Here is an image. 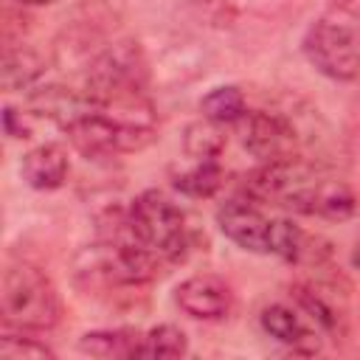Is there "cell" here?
I'll return each instance as SVG.
<instances>
[{"mask_svg":"<svg viewBox=\"0 0 360 360\" xmlns=\"http://www.w3.org/2000/svg\"><path fill=\"white\" fill-rule=\"evenodd\" d=\"M0 307L6 326L20 332H45L53 329L62 318V301L53 281L37 264L17 262L3 273Z\"/></svg>","mask_w":360,"mask_h":360,"instance_id":"1","label":"cell"},{"mask_svg":"<svg viewBox=\"0 0 360 360\" xmlns=\"http://www.w3.org/2000/svg\"><path fill=\"white\" fill-rule=\"evenodd\" d=\"M127 219L132 236L152 253H158L163 262H177L191 248L186 214L158 188L141 191L127 208Z\"/></svg>","mask_w":360,"mask_h":360,"instance_id":"2","label":"cell"},{"mask_svg":"<svg viewBox=\"0 0 360 360\" xmlns=\"http://www.w3.org/2000/svg\"><path fill=\"white\" fill-rule=\"evenodd\" d=\"M146 82H149V62L141 42L118 39L90 59L84 90L93 96L96 107H101L112 98L146 93Z\"/></svg>","mask_w":360,"mask_h":360,"instance_id":"3","label":"cell"},{"mask_svg":"<svg viewBox=\"0 0 360 360\" xmlns=\"http://www.w3.org/2000/svg\"><path fill=\"white\" fill-rule=\"evenodd\" d=\"M307 62L332 82H352L360 76V25L321 17L301 39Z\"/></svg>","mask_w":360,"mask_h":360,"instance_id":"4","label":"cell"},{"mask_svg":"<svg viewBox=\"0 0 360 360\" xmlns=\"http://www.w3.org/2000/svg\"><path fill=\"white\" fill-rule=\"evenodd\" d=\"M65 132H68L73 149L82 152L84 158H93V160L124 155V152H141L155 138V129L124 124L98 107L84 112L82 118H76Z\"/></svg>","mask_w":360,"mask_h":360,"instance_id":"5","label":"cell"},{"mask_svg":"<svg viewBox=\"0 0 360 360\" xmlns=\"http://www.w3.org/2000/svg\"><path fill=\"white\" fill-rule=\"evenodd\" d=\"M242 146L259 163H276L287 158H298V129L284 112L273 110H248L239 121Z\"/></svg>","mask_w":360,"mask_h":360,"instance_id":"6","label":"cell"},{"mask_svg":"<svg viewBox=\"0 0 360 360\" xmlns=\"http://www.w3.org/2000/svg\"><path fill=\"white\" fill-rule=\"evenodd\" d=\"M217 225L219 231L250 253H267L270 239V217L262 214L259 202L248 197H233L217 208Z\"/></svg>","mask_w":360,"mask_h":360,"instance_id":"7","label":"cell"},{"mask_svg":"<svg viewBox=\"0 0 360 360\" xmlns=\"http://www.w3.org/2000/svg\"><path fill=\"white\" fill-rule=\"evenodd\" d=\"M174 304L197 321H219L233 307V292L225 278L214 273H197L177 284Z\"/></svg>","mask_w":360,"mask_h":360,"instance_id":"8","label":"cell"},{"mask_svg":"<svg viewBox=\"0 0 360 360\" xmlns=\"http://www.w3.org/2000/svg\"><path fill=\"white\" fill-rule=\"evenodd\" d=\"M70 172V160L65 146L59 143H39L34 149H28L20 160V174L22 180L37 188V191H53L68 180Z\"/></svg>","mask_w":360,"mask_h":360,"instance_id":"9","label":"cell"},{"mask_svg":"<svg viewBox=\"0 0 360 360\" xmlns=\"http://www.w3.org/2000/svg\"><path fill=\"white\" fill-rule=\"evenodd\" d=\"M259 321H262V329L270 338H276L278 343L290 346L292 352H298V354H315L318 352L315 332L301 321V315L292 307H287V304H270V307L262 309Z\"/></svg>","mask_w":360,"mask_h":360,"instance_id":"10","label":"cell"},{"mask_svg":"<svg viewBox=\"0 0 360 360\" xmlns=\"http://www.w3.org/2000/svg\"><path fill=\"white\" fill-rule=\"evenodd\" d=\"M141 343H143V332L121 326V329H96V332H84L79 338V349L84 354L93 357H138L141 354Z\"/></svg>","mask_w":360,"mask_h":360,"instance_id":"11","label":"cell"},{"mask_svg":"<svg viewBox=\"0 0 360 360\" xmlns=\"http://www.w3.org/2000/svg\"><path fill=\"white\" fill-rule=\"evenodd\" d=\"M45 73V62L34 48L8 45L3 53V90H25Z\"/></svg>","mask_w":360,"mask_h":360,"instance_id":"12","label":"cell"},{"mask_svg":"<svg viewBox=\"0 0 360 360\" xmlns=\"http://www.w3.org/2000/svg\"><path fill=\"white\" fill-rule=\"evenodd\" d=\"M200 112L202 118L208 121H217V124H239L242 115L248 112V104H245V93L236 87V84H219V87H211L202 98H200Z\"/></svg>","mask_w":360,"mask_h":360,"instance_id":"13","label":"cell"},{"mask_svg":"<svg viewBox=\"0 0 360 360\" xmlns=\"http://www.w3.org/2000/svg\"><path fill=\"white\" fill-rule=\"evenodd\" d=\"M174 188L186 197H194V200H205V197H214L222 186V169L217 160H194L191 169H183L174 174Z\"/></svg>","mask_w":360,"mask_h":360,"instance_id":"14","label":"cell"},{"mask_svg":"<svg viewBox=\"0 0 360 360\" xmlns=\"http://www.w3.org/2000/svg\"><path fill=\"white\" fill-rule=\"evenodd\" d=\"M183 149L188 158L194 160H217L219 152L225 149V135H222V124L217 121H194L186 127L183 132Z\"/></svg>","mask_w":360,"mask_h":360,"instance_id":"15","label":"cell"},{"mask_svg":"<svg viewBox=\"0 0 360 360\" xmlns=\"http://www.w3.org/2000/svg\"><path fill=\"white\" fill-rule=\"evenodd\" d=\"M292 295H295L298 307H301L321 329H326V332L338 329L340 312H338L335 301L329 298V292H326L323 287H318V284H295V287H292Z\"/></svg>","mask_w":360,"mask_h":360,"instance_id":"16","label":"cell"},{"mask_svg":"<svg viewBox=\"0 0 360 360\" xmlns=\"http://www.w3.org/2000/svg\"><path fill=\"white\" fill-rule=\"evenodd\" d=\"M188 352V338L174 323H158L143 332L141 354L138 357H183Z\"/></svg>","mask_w":360,"mask_h":360,"instance_id":"17","label":"cell"},{"mask_svg":"<svg viewBox=\"0 0 360 360\" xmlns=\"http://www.w3.org/2000/svg\"><path fill=\"white\" fill-rule=\"evenodd\" d=\"M0 357L3 360H53V349L37 338L3 332L0 338Z\"/></svg>","mask_w":360,"mask_h":360,"instance_id":"18","label":"cell"},{"mask_svg":"<svg viewBox=\"0 0 360 360\" xmlns=\"http://www.w3.org/2000/svg\"><path fill=\"white\" fill-rule=\"evenodd\" d=\"M3 129H6L8 138H28L31 135V118H28V112L6 104L3 107Z\"/></svg>","mask_w":360,"mask_h":360,"instance_id":"19","label":"cell"},{"mask_svg":"<svg viewBox=\"0 0 360 360\" xmlns=\"http://www.w3.org/2000/svg\"><path fill=\"white\" fill-rule=\"evenodd\" d=\"M200 14L205 20H211L214 25H231L233 22V6L228 0H191Z\"/></svg>","mask_w":360,"mask_h":360,"instance_id":"20","label":"cell"},{"mask_svg":"<svg viewBox=\"0 0 360 360\" xmlns=\"http://www.w3.org/2000/svg\"><path fill=\"white\" fill-rule=\"evenodd\" d=\"M329 14L360 25V0H329Z\"/></svg>","mask_w":360,"mask_h":360,"instance_id":"21","label":"cell"},{"mask_svg":"<svg viewBox=\"0 0 360 360\" xmlns=\"http://www.w3.org/2000/svg\"><path fill=\"white\" fill-rule=\"evenodd\" d=\"M352 264L360 270V239L354 242V248H352Z\"/></svg>","mask_w":360,"mask_h":360,"instance_id":"22","label":"cell"},{"mask_svg":"<svg viewBox=\"0 0 360 360\" xmlns=\"http://www.w3.org/2000/svg\"><path fill=\"white\" fill-rule=\"evenodd\" d=\"M20 6H48V3H53V0H17Z\"/></svg>","mask_w":360,"mask_h":360,"instance_id":"23","label":"cell"}]
</instances>
